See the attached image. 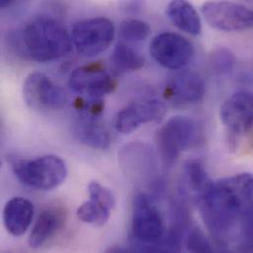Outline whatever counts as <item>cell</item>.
Listing matches in <instances>:
<instances>
[{"label": "cell", "instance_id": "6da1fadb", "mask_svg": "<svg viewBox=\"0 0 253 253\" xmlns=\"http://www.w3.org/2000/svg\"><path fill=\"white\" fill-rule=\"evenodd\" d=\"M196 200L209 233L220 247H227L253 205V174L245 172L211 181Z\"/></svg>", "mask_w": 253, "mask_h": 253}, {"label": "cell", "instance_id": "7a4b0ae2", "mask_svg": "<svg viewBox=\"0 0 253 253\" xmlns=\"http://www.w3.org/2000/svg\"><path fill=\"white\" fill-rule=\"evenodd\" d=\"M14 42L21 55L36 62L61 58L71 51L73 45L71 34L50 17L32 20L17 33Z\"/></svg>", "mask_w": 253, "mask_h": 253}, {"label": "cell", "instance_id": "3957f363", "mask_svg": "<svg viewBox=\"0 0 253 253\" xmlns=\"http://www.w3.org/2000/svg\"><path fill=\"white\" fill-rule=\"evenodd\" d=\"M9 162L16 177L25 185L38 190H51L58 187L68 173L65 162L53 155L34 160L11 157Z\"/></svg>", "mask_w": 253, "mask_h": 253}, {"label": "cell", "instance_id": "277c9868", "mask_svg": "<svg viewBox=\"0 0 253 253\" xmlns=\"http://www.w3.org/2000/svg\"><path fill=\"white\" fill-rule=\"evenodd\" d=\"M131 228L133 238L144 247L140 251L158 252L165 237V224L155 203L144 193L134 199Z\"/></svg>", "mask_w": 253, "mask_h": 253}, {"label": "cell", "instance_id": "5b68a950", "mask_svg": "<svg viewBox=\"0 0 253 253\" xmlns=\"http://www.w3.org/2000/svg\"><path fill=\"white\" fill-rule=\"evenodd\" d=\"M199 128L191 118L174 117L158 132V147L165 165L171 166L198 139Z\"/></svg>", "mask_w": 253, "mask_h": 253}, {"label": "cell", "instance_id": "8992f818", "mask_svg": "<svg viewBox=\"0 0 253 253\" xmlns=\"http://www.w3.org/2000/svg\"><path fill=\"white\" fill-rule=\"evenodd\" d=\"M114 23L106 17H95L76 23L71 31L73 46L78 53L93 57L101 54L115 39Z\"/></svg>", "mask_w": 253, "mask_h": 253}, {"label": "cell", "instance_id": "52a82bcc", "mask_svg": "<svg viewBox=\"0 0 253 253\" xmlns=\"http://www.w3.org/2000/svg\"><path fill=\"white\" fill-rule=\"evenodd\" d=\"M23 98L26 105L35 111H57L68 103L65 91L48 76L41 72L31 73L23 85Z\"/></svg>", "mask_w": 253, "mask_h": 253}, {"label": "cell", "instance_id": "ba28073f", "mask_svg": "<svg viewBox=\"0 0 253 253\" xmlns=\"http://www.w3.org/2000/svg\"><path fill=\"white\" fill-rule=\"evenodd\" d=\"M202 14L214 29L238 32L253 28V9L232 1H207L202 5Z\"/></svg>", "mask_w": 253, "mask_h": 253}, {"label": "cell", "instance_id": "9c48e42d", "mask_svg": "<svg viewBox=\"0 0 253 253\" xmlns=\"http://www.w3.org/2000/svg\"><path fill=\"white\" fill-rule=\"evenodd\" d=\"M150 53L161 66L177 70L189 63L194 46L186 38L175 33H161L150 43Z\"/></svg>", "mask_w": 253, "mask_h": 253}, {"label": "cell", "instance_id": "30bf717a", "mask_svg": "<svg viewBox=\"0 0 253 253\" xmlns=\"http://www.w3.org/2000/svg\"><path fill=\"white\" fill-rule=\"evenodd\" d=\"M117 86V79L100 63L78 67L69 77V87L84 98L102 99L113 93Z\"/></svg>", "mask_w": 253, "mask_h": 253}, {"label": "cell", "instance_id": "8fae6325", "mask_svg": "<svg viewBox=\"0 0 253 253\" xmlns=\"http://www.w3.org/2000/svg\"><path fill=\"white\" fill-rule=\"evenodd\" d=\"M220 119L231 134L243 135L253 127V93L239 91L221 106Z\"/></svg>", "mask_w": 253, "mask_h": 253}, {"label": "cell", "instance_id": "7c38bea8", "mask_svg": "<svg viewBox=\"0 0 253 253\" xmlns=\"http://www.w3.org/2000/svg\"><path fill=\"white\" fill-rule=\"evenodd\" d=\"M165 115L166 107L161 101L156 99L138 101L118 113L114 126L117 131L129 134L143 125L160 121Z\"/></svg>", "mask_w": 253, "mask_h": 253}, {"label": "cell", "instance_id": "4fadbf2b", "mask_svg": "<svg viewBox=\"0 0 253 253\" xmlns=\"http://www.w3.org/2000/svg\"><path fill=\"white\" fill-rule=\"evenodd\" d=\"M203 78L193 71H182L172 76L165 87V97L179 105L199 103L205 96Z\"/></svg>", "mask_w": 253, "mask_h": 253}, {"label": "cell", "instance_id": "5bb4252c", "mask_svg": "<svg viewBox=\"0 0 253 253\" xmlns=\"http://www.w3.org/2000/svg\"><path fill=\"white\" fill-rule=\"evenodd\" d=\"M66 222L65 211L58 206L43 208L29 237V245L33 249H39L51 241L64 228Z\"/></svg>", "mask_w": 253, "mask_h": 253}, {"label": "cell", "instance_id": "9a60e30c", "mask_svg": "<svg viewBox=\"0 0 253 253\" xmlns=\"http://www.w3.org/2000/svg\"><path fill=\"white\" fill-rule=\"evenodd\" d=\"M33 203L23 197L10 199L3 209V223L7 232L14 236L24 235L30 228L34 217Z\"/></svg>", "mask_w": 253, "mask_h": 253}, {"label": "cell", "instance_id": "2e32d148", "mask_svg": "<svg viewBox=\"0 0 253 253\" xmlns=\"http://www.w3.org/2000/svg\"><path fill=\"white\" fill-rule=\"evenodd\" d=\"M74 133L82 144L93 149H107L112 141L110 132L100 117L79 114L74 124Z\"/></svg>", "mask_w": 253, "mask_h": 253}, {"label": "cell", "instance_id": "e0dca14e", "mask_svg": "<svg viewBox=\"0 0 253 253\" xmlns=\"http://www.w3.org/2000/svg\"><path fill=\"white\" fill-rule=\"evenodd\" d=\"M166 15L178 30L192 36L201 33V19L187 0H171L166 8Z\"/></svg>", "mask_w": 253, "mask_h": 253}, {"label": "cell", "instance_id": "ac0fdd59", "mask_svg": "<svg viewBox=\"0 0 253 253\" xmlns=\"http://www.w3.org/2000/svg\"><path fill=\"white\" fill-rule=\"evenodd\" d=\"M112 63L119 72H132L144 66L145 58L128 42H122L118 43L112 54Z\"/></svg>", "mask_w": 253, "mask_h": 253}, {"label": "cell", "instance_id": "d6986e66", "mask_svg": "<svg viewBox=\"0 0 253 253\" xmlns=\"http://www.w3.org/2000/svg\"><path fill=\"white\" fill-rule=\"evenodd\" d=\"M183 180L188 191L194 193L197 198L211 183L207 172L198 161L188 162L183 169Z\"/></svg>", "mask_w": 253, "mask_h": 253}, {"label": "cell", "instance_id": "ffe728a7", "mask_svg": "<svg viewBox=\"0 0 253 253\" xmlns=\"http://www.w3.org/2000/svg\"><path fill=\"white\" fill-rule=\"evenodd\" d=\"M111 213V210L91 198L89 201L80 205L77 209L78 219L83 223L93 225L95 227L105 226L110 220Z\"/></svg>", "mask_w": 253, "mask_h": 253}, {"label": "cell", "instance_id": "44dd1931", "mask_svg": "<svg viewBox=\"0 0 253 253\" xmlns=\"http://www.w3.org/2000/svg\"><path fill=\"white\" fill-rule=\"evenodd\" d=\"M150 34V26L146 22L137 19H131L123 22L120 28V36L122 40L128 43L145 41Z\"/></svg>", "mask_w": 253, "mask_h": 253}, {"label": "cell", "instance_id": "7402d4cb", "mask_svg": "<svg viewBox=\"0 0 253 253\" xmlns=\"http://www.w3.org/2000/svg\"><path fill=\"white\" fill-rule=\"evenodd\" d=\"M236 63L234 53L228 48H218L210 55V66L213 72L226 75L233 71Z\"/></svg>", "mask_w": 253, "mask_h": 253}, {"label": "cell", "instance_id": "603a6c76", "mask_svg": "<svg viewBox=\"0 0 253 253\" xmlns=\"http://www.w3.org/2000/svg\"><path fill=\"white\" fill-rule=\"evenodd\" d=\"M240 238L239 248L240 252H253V205L245 213L240 223Z\"/></svg>", "mask_w": 253, "mask_h": 253}, {"label": "cell", "instance_id": "cb8c5ba5", "mask_svg": "<svg viewBox=\"0 0 253 253\" xmlns=\"http://www.w3.org/2000/svg\"><path fill=\"white\" fill-rule=\"evenodd\" d=\"M88 191L91 199L113 211L116 205V198L109 188L97 181H92L88 186Z\"/></svg>", "mask_w": 253, "mask_h": 253}, {"label": "cell", "instance_id": "d4e9b609", "mask_svg": "<svg viewBox=\"0 0 253 253\" xmlns=\"http://www.w3.org/2000/svg\"><path fill=\"white\" fill-rule=\"evenodd\" d=\"M187 250L193 253H212L213 249L203 234L198 228H193L189 232L187 238Z\"/></svg>", "mask_w": 253, "mask_h": 253}, {"label": "cell", "instance_id": "484cf974", "mask_svg": "<svg viewBox=\"0 0 253 253\" xmlns=\"http://www.w3.org/2000/svg\"><path fill=\"white\" fill-rule=\"evenodd\" d=\"M15 0H0V6L2 9L10 6Z\"/></svg>", "mask_w": 253, "mask_h": 253}]
</instances>
